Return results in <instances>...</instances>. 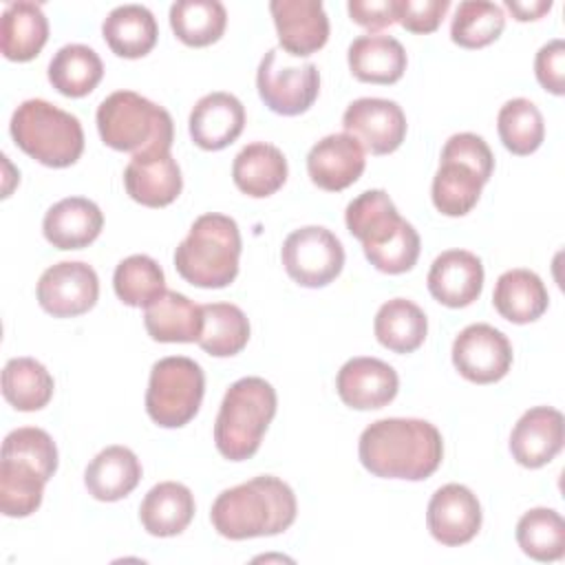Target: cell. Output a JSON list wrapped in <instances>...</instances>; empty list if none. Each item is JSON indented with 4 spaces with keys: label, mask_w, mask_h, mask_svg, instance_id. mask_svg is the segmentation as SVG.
I'll use <instances>...</instances> for the list:
<instances>
[{
    "label": "cell",
    "mask_w": 565,
    "mask_h": 565,
    "mask_svg": "<svg viewBox=\"0 0 565 565\" xmlns=\"http://www.w3.org/2000/svg\"><path fill=\"white\" fill-rule=\"evenodd\" d=\"M358 455L375 477L422 481L439 468L444 441L437 426L426 419L386 417L362 430Z\"/></svg>",
    "instance_id": "cell-1"
},
{
    "label": "cell",
    "mask_w": 565,
    "mask_h": 565,
    "mask_svg": "<svg viewBox=\"0 0 565 565\" xmlns=\"http://www.w3.org/2000/svg\"><path fill=\"white\" fill-rule=\"evenodd\" d=\"M296 512L294 490L278 477L260 475L223 490L212 503L210 521L221 536L243 541L289 530Z\"/></svg>",
    "instance_id": "cell-2"
},
{
    "label": "cell",
    "mask_w": 565,
    "mask_h": 565,
    "mask_svg": "<svg viewBox=\"0 0 565 565\" xmlns=\"http://www.w3.org/2000/svg\"><path fill=\"white\" fill-rule=\"evenodd\" d=\"M238 256L241 232L236 221L210 212L192 223L188 236L174 249V267L194 287L221 289L234 282Z\"/></svg>",
    "instance_id": "cell-3"
},
{
    "label": "cell",
    "mask_w": 565,
    "mask_h": 565,
    "mask_svg": "<svg viewBox=\"0 0 565 565\" xmlns=\"http://www.w3.org/2000/svg\"><path fill=\"white\" fill-rule=\"evenodd\" d=\"M276 391L263 377H241L223 395L216 422V450L230 461H245L260 448L276 415Z\"/></svg>",
    "instance_id": "cell-4"
},
{
    "label": "cell",
    "mask_w": 565,
    "mask_h": 565,
    "mask_svg": "<svg viewBox=\"0 0 565 565\" xmlns=\"http://www.w3.org/2000/svg\"><path fill=\"white\" fill-rule=\"evenodd\" d=\"M97 130L108 148L132 157L168 152L174 139L170 113L135 90H115L99 104Z\"/></svg>",
    "instance_id": "cell-5"
},
{
    "label": "cell",
    "mask_w": 565,
    "mask_h": 565,
    "mask_svg": "<svg viewBox=\"0 0 565 565\" xmlns=\"http://www.w3.org/2000/svg\"><path fill=\"white\" fill-rule=\"evenodd\" d=\"M9 128L15 146L49 168H68L84 152L79 119L46 99L22 102Z\"/></svg>",
    "instance_id": "cell-6"
},
{
    "label": "cell",
    "mask_w": 565,
    "mask_h": 565,
    "mask_svg": "<svg viewBox=\"0 0 565 565\" xmlns=\"http://www.w3.org/2000/svg\"><path fill=\"white\" fill-rule=\"evenodd\" d=\"M205 393L203 369L183 355H170L152 364L146 413L163 428H181L201 408Z\"/></svg>",
    "instance_id": "cell-7"
},
{
    "label": "cell",
    "mask_w": 565,
    "mask_h": 565,
    "mask_svg": "<svg viewBox=\"0 0 565 565\" xmlns=\"http://www.w3.org/2000/svg\"><path fill=\"white\" fill-rule=\"evenodd\" d=\"M285 271L302 287H324L344 267V247L338 236L320 225L294 230L280 249Z\"/></svg>",
    "instance_id": "cell-8"
},
{
    "label": "cell",
    "mask_w": 565,
    "mask_h": 565,
    "mask_svg": "<svg viewBox=\"0 0 565 565\" xmlns=\"http://www.w3.org/2000/svg\"><path fill=\"white\" fill-rule=\"evenodd\" d=\"M256 88L269 110L296 117L309 110L318 99L320 73L311 62L302 66L278 64V51L269 49L258 64Z\"/></svg>",
    "instance_id": "cell-9"
},
{
    "label": "cell",
    "mask_w": 565,
    "mask_h": 565,
    "mask_svg": "<svg viewBox=\"0 0 565 565\" xmlns=\"http://www.w3.org/2000/svg\"><path fill=\"white\" fill-rule=\"evenodd\" d=\"M38 302L53 318H75L90 311L99 298V278L88 263L62 260L42 271Z\"/></svg>",
    "instance_id": "cell-10"
},
{
    "label": "cell",
    "mask_w": 565,
    "mask_h": 565,
    "mask_svg": "<svg viewBox=\"0 0 565 565\" xmlns=\"http://www.w3.org/2000/svg\"><path fill=\"white\" fill-rule=\"evenodd\" d=\"M452 364L468 382L492 384L510 371L512 344L486 322L468 324L452 342Z\"/></svg>",
    "instance_id": "cell-11"
},
{
    "label": "cell",
    "mask_w": 565,
    "mask_h": 565,
    "mask_svg": "<svg viewBox=\"0 0 565 565\" xmlns=\"http://www.w3.org/2000/svg\"><path fill=\"white\" fill-rule=\"evenodd\" d=\"M344 132L371 154H388L397 150L406 137V115L393 99L360 97L351 102L342 115Z\"/></svg>",
    "instance_id": "cell-12"
},
{
    "label": "cell",
    "mask_w": 565,
    "mask_h": 565,
    "mask_svg": "<svg viewBox=\"0 0 565 565\" xmlns=\"http://www.w3.org/2000/svg\"><path fill=\"white\" fill-rule=\"evenodd\" d=\"M426 525L435 541L448 547L470 543L481 530V505L477 494L461 483H446L428 501Z\"/></svg>",
    "instance_id": "cell-13"
},
{
    "label": "cell",
    "mask_w": 565,
    "mask_h": 565,
    "mask_svg": "<svg viewBox=\"0 0 565 565\" xmlns=\"http://www.w3.org/2000/svg\"><path fill=\"white\" fill-rule=\"evenodd\" d=\"M269 11L285 53L307 57L329 40V18L320 0H271Z\"/></svg>",
    "instance_id": "cell-14"
},
{
    "label": "cell",
    "mask_w": 565,
    "mask_h": 565,
    "mask_svg": "<svg viewBox=\"0 0 565 565\" xmlns=\"http://www.w3.org/2000/svg\"><path fill=\"white\" fill-rule=\"evenodd\" d=\"M335 388L347 406L375 411L395 399L399 377L391 364L377 358H351L340 366Z\"/></svg>",
    "instance_id": "cell-15"
},
{
    "label": "cell",
    "mask_w": 565,
    "mask_h": 565,
    "mask_svg": "<svg viewBox=\"0 0 565 565\" xmlns=\"http://www.w3.org/2000/svg\"><path fill=\"white\" fill-rule=\"evenodd\" d=\"M563 441L565 422L561 411L552 406H534L514 424L510 433V452L523 468H541L561 452Z\"/></svg>",
    "instance_id": "cell-16"
},
{
    "label": "cell",
    "mask_w": 565,
    "mask_h": 565,
    "mask_svg": "<svg viewBox=\"0 0 565 565\" xmlns=\"http://www.w3.org/2000/svg\"><path fill=\"white\" fill-rule=\"evenodd\" d=\"M364 148L347 132L327 135L307 154V172L313 185L340 192L353 185L364 172Z\"/></svg>",
    "instance_id": "cell-17"
},
{
    "label": "cell",
    "mask_w": 565,
    "mask_h": 565,
    "mask_svg": "<svg viewBox=\"0 0 565 565\" xmlns=\"http://www.w3.org/2000/svg\"><path fill=\"white\" fill-rule=\"evenodd\" d=\"M426 282L437 302L450 309L468 307L481 296L483 265L472 252L446 249L433 260Z\"/></svg>",
    "instance_id": "cell-18"
},
{
    "label": "cell",
    "mask_w": 565,
    "mask_h": 565,
    "mask_svg": "<svg viewBox=\"0 0 565 565\" xmlns=\"http://www.w3.org/2000/svg\"><path fill=\"white\" fill-rule=\"evenodd\" d=\"M124 185L132 201L146 207H166L181 194L183 177L170 150L135 154L124 170Z\"/></svg>",
    "instance_id": "cell-19"
},
{
    "label": "cell",
    "mask_w": 565,
    "mask_h": 565,
    "mask_svg": "<svg viewBox=\"0 0 565 565\" xmlns=\"http://www.w3.org/2000/svg\"><path fill=\"white\" fill-rule=\"evenodd\" d=\"M190 137L203 150H223L238 139L245 126V108L232 93H207L190 113Z\"/></svg>",
    "instance_id": "cell-20"
},
{
    "label": "cell",
    "mask_w": 565,
    "mask_h": 565,
    "mask_svg": "<svg viewBox=\"0 0 565 565\" xmlns=\"http://www.w3.org/2000/svg\"><path fill=\"white\" fill-rule=\"evenodd\" d=\"M104 227L97 203L84 196H66L51 205L42 221L44 238L57 249H82L90 245Z\"/></svg>",
    "instance_id": "cell-21"
},
{
    "label": "cell",
    "mask_w": 565,
    "mask_h": 565,
    "mask_svg": "<svg viewBox=\"0 0 565 565\" xmlns=\"http://www.w3.org/2000/svg\"><path fill=\"white\" fill-rule=\"evenodd\" d=\"M344 223L351 236L362 243V249L371 252L388 243L406 221L384 190H366L347 205Z\"/></svg>",
    "instance_id": "cell-22"
},
{
    "label": "cell",
    "mask_w": 565,
    "mask_h": 565,
    "mask_svg": "<svg viewBox=\"0 0 565 565\" xmlns=\"http://www.w3.org/2000/svg\"><path fill=\"white\" fill-rule=\"evenodd\" d=\"M49 40V20L35 2H11L0 18V49L11 62H29Z\"/></svg>",
    "instance_id": "cell-23"
},
{
    "label": "cell",
    "mask_w": 565,
    "mask_h": 565,
    "mask_svg": "<svg viewBox=\"0 0 565 565\" xmlns=\"http://www.w3.org/2000/svg\"><path fill=\"white\" fill-rule=\"evenodd\" d=\"M349 68L366 84H395L406 71V51L391 35H360L349 44Z\"/></svg>",
    "instance_id": "cell-24"
},
{
    "label": "cell",
    "mask_w": 565,
    "mask_h": 565,
    "mask_svg": "<svg viewBox=\"0 0 565 565\" xmlns=\"http://www.w3.org/2000/svg\"><path fill=\"white\" fill-rule=\"evenodd\" d=\"M232 179L236 188L252 199L271 196L287 181V159L271 143H265V141L247 143L234 157Z\"/></svg>",
    "instance_id": "cell-25"
},
{
    "label": "cell",
    "mask_w": 565,
    "mask_h": 565,
    "mask_svg": "<svg viewBox=\"0 0 565 565\" xmlns=\"http://www.w3.org/2000/svg\"><path fill=\"white\" fill-rule=\"evenodd\" d=\"M146 331L157 342H199L203 309L179 291H163L143 313Z\"/></svg>",
    "instance_id": "cell-26"
},
{
    "label": "cell",
    "mask_w": 565,
    "mask_h": 565,
    "mask_svg": "<svg viewBox=\"0 0 565 565\" xmlns=\"http://www.w3.org/2000/svg\"><path fill=\"white\" fill-rule=\"evenodd\" d=\"M141 479V463L126 446H108L86 466L84 483L97 501H119L128 497Z\"/></svg>",
    "instance_id": "cell-27"
},
{
    "label": "cell",
    "mask_w": 565,
    "mask_h": 565,
    "mask_svg": "<svg viewBox=\"0 0 565 565\" xmlns=\"http://www.w3.org/2000/svg\"><path fill=\"white\" fill-rule=\"evenodd\" d=\"M194 516V497L188 486L161 481L148 490L139 505V519L152 536H177Z\"/></svg>",
    "instance_id": "cell-28"
},
{
    "label": "cell",
    "mask_w": 565,
    "mask_h": 565,
    "mask_svg": "<svg viewBox=\"0 0 565 565\" xmlns=\"http://www.w3.org/2000/svg\"><path fill=\"white\" fill-rule=\"evenodd\" d=\"M550 296L543 280L530 269H508L497 278L492 305L501 318L514 324L539 320L547 309Z\"/></svg>",
    "instance_id": "cell-29"
},
{
    "label": "cell",
    "mask_w": 565,
    "mask_h": 565,
    "mask_svg": "<svg viewBox=\"0 0 565 565\" xmlns=\"http://www.w3.org/2000/svg\"><path fill=\"white\" fill-rule=\"evenodd\" d=\"M102 35L115 55L137 60L154 49L159 29L154 15L146 7L121 4L106 15Z\"/></svg>",
    "instance_id": "cell-30"
},
{
    "label": "cell",
    "mask_w": 565,
    "mask_h": 565,
    "mask_svg": "<svg viewBox=\"0 0 565 565\" xmlns=\"http://www.w3.org/2000/svg\"><path fill=\"white\" fill-rule=\"evenodd\" d=\"M373 331L377 342L388 351L413 353L426 340L428 320L413 300L393 298L377 309Z\"/></svg>",
    "instance_id": "cell-31"
},
{
    "label": "cell",
    "mask_w": 565,
    "mask_h": 565,
    "mask_svg": "<svg viewBox=\"0 0 565 565\" xmlns=\"http://www.w3.org/2000/svg\"><path fill=\"white\" fill-rule=\"evenodd\" d=\"M49 479L42 470L20 457L2 455L0 461V510L4 516L22 519L33 514L44 494V483Z\"/></svg>",
    "instance_id": "cell-32"
},
{
    "label": "cell",
    "mask_w": 565,
    "mask_h": 565,
    "mask_svg": "<svg viewBox=\"0 0 565 565\" xmlns=\"http://www.w3.org/2000/svg\"><path fill=\"white\" fill-rule=\"evenodd\" d=\"M102 77L104 64L86 44L62 46L49 64V82L64 97H84L93 93Z\"/></svg>",
    "instance_id": "cell-33"
},
{
    "label": "cell",
    "mask_w": 565,
    "mask_h": 565,
    "mask_svg": "<svg viewBox=\"0 0 565 565\" xmlns=\"http://www.w3.org/2000/svg\"><path fill=\"white\" fill-rule=\"evenodd\" d=\"M53 375L33 358H13L2 371V395L22 413L44 408L53 397Z\"/></svg>",
    "instance_id": "cell-34"
},
{
    "label": "cell",
    "mask_w": 565,
    "mask_h": 565,
    "mask_svg": "<svg viewBox=\"0 0 565 565\" xmlns=\"http://www.w3.org/2000/svg\"><path fill=\"white\" fill-rule=\"evenodd\" d=\"M203 331L199 347L214 358H230L245 349L249 340V320L232 302L203 305Z\"/></svg>",
    "instance_id": "cell-35"
},
{
    "label": "cell",
    "mask_w": 565,
    "mask_h": 565,
    "mask_svg": "<svg viewBox=\"0 0 565 565\" xmlns=\"http://www.w3.org/2000/svg\"><path fill=\"white\" fill-rule=\"evenodd\" d=\"M227 11L218 0H179L170 7V26L188 46H210L221 40Z\"/></svg>",
    "instance_id": "cell-36"
},
{
    "label": "cell",
    "mask_w": 565,
    "mask_h": 565,
    "mask_svg": "<svg viewBox=\"0 0 565 565\" xmlns=\"http://www.w3.org/2000/svg\"><path fill=\"white\" fill-rule=\"evenodd\" d=\"M483 185L486 183L472 168L459 161L439 159V170L435 172L430 188L433 205L446 216H463L477 205Z\"/></svg>",
    "instance_id": "cell-37"
},
{
    "label": "cell",
    "mask_w": 565,
    "mask_h": 565,
    "mask_svg": "<svg viewBox=\"0 0 565 565\" xmlns=\"http://www.w3.org/2000/svg\"><path fill=\"white\" fill-rule=\"evenodd\" d=\"M516 543L525 556L550 563L565 554V521L552 508H532L516 523Z\"/></svg>",
    "instance_id": "cell-38"
},
{
    "label": "cell",
    "mask_w": 565,
    "mask_h": 565,
    "mask_svg": "<svg viewBox=\"0 0 565 565\" xmlns=\"http://www.w3.org/2000/svg\"><path fill=\"white\" fill-rule=\"evenodd\" d=\"M113 287L124 305L148 307L166 291V276L154 258L132 254L115 267Z\"/></svg>",
    "instance_id": "cell-39"
},
{
    "label": "cell",
    "mask_w": 565,
    "mask_h": 565,
    "mask_svg": "<svg viewBox=\"0 0 565 565\" xmlns=\"http://www.w3.org/2000/svg\"><path fill=\"white\" fill-rule=\"evenodd\" d=\"M497 130L503 146L519 157L532 154L545 139L541 110L525 97L505 102L497 115Z\"/></svg>",
    "instance_id": "cell-40"
},
{
    "label": "cell",
    "mask_w": 565,
    "mask_h": 565,
    "mask_svg": "<svg viewBox=\"0 0 565 565\" xmlns=\"http://www.w3.org/2000/svg\"><path fill=\"white\" fill-rule=\"evenodd\" d=\"M505 26V15L499 4L488 0L459 2L452 22L450 38L461 49H483L492 44Z\"/></svg>",
    "instance_id": "cell-41"
},
{
    "label": "cell",
    "mask_w": 565,
    "mask_h": 565,
    "mask_svg": "<svg viewBox=\"0 0 565 565\" xmlns=\"http://www.w3.org/2000/svg\"><path fill=\"white\" fill-rule=\"evenodd\" d=\"M2 455L20 457L35 463L46 479L57 470V448L51 435L35 426H24L11 430L2 441Z\"/></svg>",
    "instance_id": "cell-42"
},
{
    "label": "cell",
    "mask_w": 565,
    "mask_h": 565,
    "mask_svg": "<svg viewBox=\"0 0 565 565\" xmlns=\"http://www.w3.org/2000/svg\"><path fill=\"white\" fill-rule=\"evenodd\" d=\"M366 260L384 274H404L415 267L419 258V234L406 221L404 227L382 247L364 252Z\"/></svg>",
    "instance_id": "cell-43"
},
{
    "label": "cell",
    "mask_w": 565,
    "mask_h": 565,
    "mask_svg": "<svg viewBox=\"0 0 565 565\" xmlns=\"http://www.w3.org/2000/svg\"><path fill=\"white\" fill-rule=\"evenodd\" d=\"M441 161H459L468 168H472L483 183L490 181L492 170H494V157L490 146L486 143L483 137L475 132H457L452 135L444 150H441Z\"/></svg>",
    "instance_id": "cell-44"
},
{
    "label": "cell",
    "mask_w": 565,
    "mask_h": 565,
    "mask_svg": "<svg viewBox=\"0 0 565 565\" xmlns=\"http://www.w3.org/2000/svg\"><path fill=\"white\" fill-rule=\"evenodd\" d=\"M448 7V0H395V20L411 33H433Z\"/></svg>",
    "instance_id": "cell-45"
},
{
    "label": "cell",
    "mask_w": 565,
    "mask_h": 565,
    "mask_svg": "<svg viewBox=\"0 0 565 565\" xmlns=\"http://www.w3.org/2000/svg\"><path fill=\"white\" fill-rule=\"evenodd\" d=\"M534 73L539 84L552 93L563 95L565 93V42L552 40L543 44L534 57Z\"/></svg>",
    "instance_id": "cell-46"
},
{
    "label": "cell",
    "mask_w": 565,
    "mask_h": 565,
    "mask_svg": "<svg viewBox=\"0 0 565 565\" xmlns=\"http://www.w3.org/2000/svg\"><path fill=\"white\" fill-rule=\"evenodd\" d=\"M349 15L355 24L380 31L395 24V0H349Z\"/></svg>",
    "instance_id": "cell-47"
},
{
    "label": "cell",
    "mask_w": 565,
    "mask_h": 565,
    "mask_svg": "<svg viewBox=\"0 0 565 565\" xmlns=\"http://www.w3.org/2000/svg\"><path fill=\"white\" fill-rule=\"evenodd\" d=\"M505 7L512 11V15H514L519 22H527V20H539V18H543V15L552 9V0H530V2L505 0Z\"/></svg>",
    "instance_id": "cell-48"
}]
</instances>
